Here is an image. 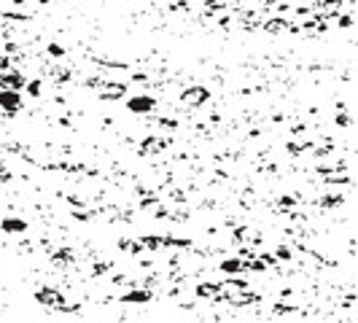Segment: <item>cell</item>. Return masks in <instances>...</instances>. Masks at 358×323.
I'll list each match as a JSON object with an SVG mask.
<instances>
[{
    "mask_svg": "<svg viewBox=\"0 0 358 323\" xmlns=\"http://www.w3.org/2000/svg\"><path fill=\"white\" fill-rule=\"evenodd\" d=\"M157 108H159V105H157V97L148 95V92L132 95L130 100H127V111H130L132 116H151Z\"/></svg>",
    "mask_w": 358,
    "mask_h": 323,
    "instance_id": "cell-1",
    "label": "cell"
},
{
    "mask_svg": "<svg viewBox=\"0 0 358 323\" xmlns=\"http://www.w3.org/2000/svg\"><path fill=\"white\" fill-rule=\"evenodd\" d=\"M208 100H210V89L197 84V87H186V89H181V95H178V105H183V108H202Z\"/></svg>",
    "mask_w": 358,
    "mask_h": 323,
    "instance_id": "cell-2",
    "label": "cell"
},
{
    "mask_svg": "<svg viewBox=\"0 0 358 323\" xmlns=\"http://www.w3.org/2000/svg\"><path fill=\"white\" fill-rule=\"evenodd\" d=\"M22 108V89H3L0 87V113L14 116Z\"/></svg>",
    "mask_w": 358,
    "mask_h": 323,
    "instance_id": "cell-3",
    "label": "cell"
},
{
    "mask_svg": "<svg viewBox=\"0 0 358 323\" xmlns=\"http://www.w3.org/2000/svg\"><path fill=\"white\" fill-rule=\"evenodd\" d=\"M0 229H3L8 237H25L30 226H27L25 219H19V216H3V219H0Z\"/></svg>",
    "mask_w": 358,
    "mask_h": 323,
    "instance_id": "cell-4",
    "label": "cell"
},
{
    "mask_svg": "<svg viewBox=\"0 0 358 323\" xmlns=\"http://www.w3.org/2000/svg\"><path fill=\"white\" fill-rule=\"evenodd\" d=\"M219 269L224 275H243L245 272V261H243V256H224L219 261Z\"/></svg>",
    "mask_w": 358,
    "mask_h": 323,
    "instance_id": "cell-5",
    "label": "cell"
}]
</instances>
